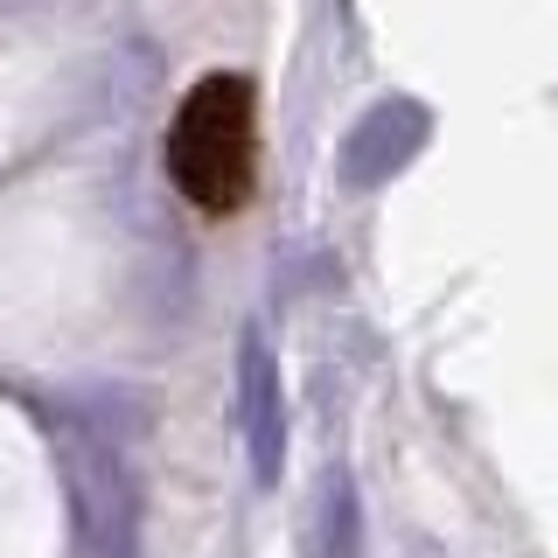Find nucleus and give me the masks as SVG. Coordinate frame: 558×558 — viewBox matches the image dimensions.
<instances>
[{
  "label": "nucleus",
  "mask_w": 558,
  "mask_h": 558,
  "mask_svg": "<svg viewBox=\"0 0 558 558\" xmlns=\"http://www.w3.org/2000/svg\"><path fill=\"white\" fill-rule=\"evenodd\" d=\"M140 398L126 384L57 398V453L70 475V517L92 558H140Z\"/></svg>",
  "instance_id": "obj_1"
},
{
  "label": "nucleus",
  "mask_w": 558,
  "mask_h": 558,
  "mask_svg": "<svg viewBox=\"0 0 558 558\" xmlns=\"http://www.w3.org/2000/svg\"><path fill=\"white\" fill-rule=\"evenodd\" d=\"M238 433L252 453V482L272 488L287 468V384H279V356L258 328H244L238 342Z\"/></svg>",
  "instance_id": "obj_4"
},
{
  "label": "nucleus",
  "mask_w": 558,
  "mask_h": 558,
  "mask_svg": "<svg viewBox=\"0 0 558 558\" xmlns=\"http://www.w3.org/2000/svg\"><path fill=\"white\" fill-rule=\"evenodd\" d=\"M363 551V502H356V475L328 468L314 482V510H307V558H356Z\"/></svg>",
  "instance_id": "obj_5"
},
{
  "label": "nucleus",
  "mask_w": 558,
  "mask_h": 558,
  "mask_svg": "<svg viewBox=\"0 0 558 558\" xmlns=\"http://www.w3.org/2000/svg\"><path fill=\"white\" fill-rule=\"evenodd\" d=\"M433 140V112L418 98H377L371 112L349 126L336 168H342V189H384L391 174H405L418 161V147Z\"/></svg>",
  "instance_id": "obj_3"
},
{
  "label": "nucleus",
  "mask_w": 558,
  "mask_h": 558,
  "mask_svg": "<svg viewBox=\"0 0 558 558\" xmlns=\"http://www.w3.org/2000/svg\"><path fill=\"white\" fill-rule=\"evenodd\" d=\"M168 182L182 189L203 217H231V209L252 196V168H258V105L244 77H203L196 92L182 98L168 126Z\"/></svg>",
  "instance_id": "obj_2"
}]
</instances>
